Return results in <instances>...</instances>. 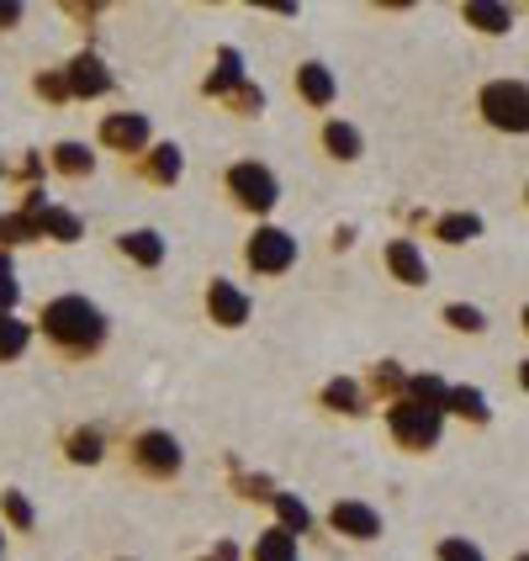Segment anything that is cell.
<instances>
[{
	"instance_id": "obj_1",
	"label": "cell",
	"mask_w": 529,
	"mask_h": 561,
	"mask_svg": "<svg viewBox=\"0 0 529 561\" xmlns=\"http://www.w3.org/2000/svg\"><path fill=\"white\" fill-rule=\"evenodd\" d=\"M37 323H43V334L59 344L64 355H91V350H101V340H106V318H101V308L85 302V297H54Z\"/></svg>"
},
{
	"instance_id": "obj_2",
	"label": "cell",
	"mask_w": 529,
	"mask_h": 561,
	"mask_svg": "<svg viewBox=\"0 0 529 561\" xmlns=\"http://www.w3.org/2000/svg\"><path fill=\"white\" fill-rule=\"evenodd\" d=\"M476 112L493 133L508 138H529V85L525 80H487L476 95Z\"/></svg>"
},
{
	"instance_id": "obj_3",
	"label": "cell",
	"mask_w": 529,
	"mask_h": 561,
	"mask_svg": "<svg viewBox=\"0 0 529 561\" xmlns=\"http://www.w3.org/2000/svg\"><path fill=\"white\" fill-rule=\"evenodd\" d=\"M387 430L403 450H435L439 445V430H445V413L424 403H392L387 408Z\"/></svg>"
},
{
	"instance_id": "obj_4",
	"label": "cell",
	"mask_w": 529,
	"mask_h": 561,
	"mask_svg": "<svg viewBox=\"0 0 529 561\" xmlns=\"http://www.w3.org/2000/svg\"><path fill=\"white\" fill-rule=\"evenodd\" d=\"M228 191H233V202L244 207V213H271L276 207V175L265 170V164H254V159H244V164H233L228 170Z\"/></svg>"
},
{
	"instance_id": "obj_5",
	"label": "cell",
	"mask_w": 529,
	"mask_h": 561,
	"mask_svg": "<svg viewBox=\"0 0 529 561\" xmlns=\"http://www.w3.org/2000/svg\"><path fill=\"white\" fill-rule=\"evenodd\" d=\"M181 461H186V456H181V439L164 435V430H143V435L133 439V467L143 471V477H159V482H164V477L181 471Z\"/></svg>"
},
{
	"instance_id": "obj_6",
	"label": "cell",
	"mask_w": 529,
	"mask_h": 561,
	"mask_svg": "<svg viewBox=\"0 0 529 561\" xmlns=\"http://www.w3.org/2000/svg\"><path fill=\"white\" fill-rule=\"evenodd\" d=\"M244 260H250L260 276H280V271H291V260H297V239L280 233V228H260L250 244H244Z\"/></svg>"
},
{
	"instance_id": "obj_7",
	"label": "cell",
	"mask_w": 529,
	"mask_h": 561,
	"mask_svg": "<svg viewBox=\"0 0 529 561\" xmlns=\"http://www.w3.org/2000/svg\"><path fill=\"white\" fill-rule=\"evenodd\" d=\"M329 525L340 535H349V540H376L381 535V514L376 508H366V503H355V499H344L329 508Z\"/></svg>"
},
{
	"instance_id": "obj_8",
	"label": "cell",
	"mask_w": 529,
	"mask_h": 561,
	"mask_svg": "<svg viewBox=\"0 0 529 561\" xmlns=\"http://www.w3.org/2000/svg\"><path fill=\"white\" fill-rule=\"evenodd\" d=\"M101 144H112L117 154H138V149L149 144V123H143L138 112H112V117L101 123Z\"/></svg>"
},
{
	"instance_id": "obj_9",
	"label": "cell",
	"mask_w": 529,
	"mask_h": 561,
	"mask_svg": "<svg viewBox=\"0 0 529 561\" xmlns=\"http://www.w3.org/2000/svg\"><path fill=\"white\" fill-rule=\"evenodd\" d=\"M207 312H212V323H222V329H239L250 318V297L233 280H212L207 286Z\"/></svg>"
},
{
	"instance_id": "obj_10",
	"label": "cell",
	"mask_w": 529,
	"mask_h": 561,
	"mask_svg": "<svg viewBox=\"0 0 529 561\" xmlns=\"http://www.w3.org/2000/svg\"><path fill=\"white\" fill-rule=\"evenodd\" d=\"M387 271L403 280V286H429V260L413 239H392L387 244Z\"/></svg>"
},
{
	"instance_id": "obj_11",
	"label": "cell",
	"mask_w": 529,
	"mask_h": 561,
	"mask_svg": "<svg viewBox=\"0 0 529 561\" xmlns=\"http://www.w3.org/2000/svg\"><path fill=\"white\" fill-rule=\"evenodd\" d=\"M461 22L476 27L482 37H503V32H514V5H498V0H467V5H461Z\"/></svg>"
},
{
	"instance_id": "obj_12",
	"label": "cell",
	"mask_w": 529,
	"mask_h": 561,
	"mask_svg": "<svg viewBox=\"0 0 529 561\" xmlns=\"http://www.w3.org/2000/svg\"><path fill=\"white\" fill-rule=\"evenodd\" d=\"M64 80H69L74 95H106L112 91V75H106V64L95 59V54H74L69 69H64Z\"/></svg>"
},
{
	"instance_id": "obj_13",
	"label": "cell",
	"mask_w": 529,
	"mask_h": 561,
	"mask_svg": "<svg viewBox=\"0 0 529 561\" xmlns=\"http://www.w3.org/2000/svg\"><path fill=\"white\" fill-rule=\"evenodd\" d=\"M250 561H297V535L286 530V525H271L265 535H254Z\"/></svg>"
},
{
	"instance_id": "obj_14",
	"label": "cell",
	"mask_w": 529,
	"mask_h": 561,
	"mask_svg": "<svg viewBox=\"0 0 529 561\" xmlns=\"http://www.w3.org/2000/svg\"><path fill=\"white\" fill-rule=\"evenodd\" d=\"M297 91H302L308 106H329V101H334V75H329L323 64H302V69H297Z\"/></svg>"
},
{
	"instance_id": "obj_15",
	"label": "cell",
	"mask_w": 529,
	"mask_h": 561,
	"mask_svg": "<svg viewBox=\"0 0 529 561\" xmlns=\"http://www.w3.org/2000/svg\"><path fill=\"white\" fill-rule=\"evenodd\" d=\"M117 244H123V254L138 260V265H159V260H164V239H159L154 228H133V233H123Z\"/></svg>"
},
{
	"instance_id": "obj_16",
	"label": "cell",
	"mask_w": 529,
	"mask_h": 561,
	"mask_svg": "<svg viewBox=\"0 0 529 561\" xmlns=\"http://www.w3.org/2000/svg\"><path fill=\"white\" fill-rule=\"evenodd\" d=\"M445 413L471 419V424H487V419H493V408H487V398H482L476 387H450V403H445Z\"/></svg>"
},
{
	"instance_id": "obj_17",
	"label": "cell",
	"mask_w": 529,
	"mask_h": 561,
	"mask_svg": "<svg viewBox=\"0 0 529 561\" xmlns=\"http://www.w3.org/2000/svg\"><path fill=\"white\" fill-rule=\"evenodd\" d=\"M37 228H43V239H59V244H74V239H80V218L64 213V207H43V213H37Z\"/></svg>"
},
{
	"instance_id": "obj_18",
	"label": "cell",
	"mask_w": 529,
	"mask_h": 561,
	"mask_svg": "<svg viewBox=\"0 0 529 561\" xmlns=\"http://www.w3.org/2000/svg\"><path fill=\"white\" fill-rule=\"evenodd\" d=\"M482 233V218L476 213H450V218L435 222V239H445V244H471Z\"/></svg>"
},
{
	"instance_id": "obj_19",
	"label": "cell",
	"mask_w": 529,
	"mask_h": 561,
	"mask_svg": "<svg viewBox=\"0 0 529 561\" xmlns=\"http://www.w3.org/2000/svg\"><path fill=\"white\" fill-rule=\"evenodd\" d=\"M149 181H159V186H170V181H181V149L175 144H159V149H149Z\"/></svg>"
},
{
	"instance_id": "obj_20",
	"label": "cell",
	"mask_w": 529,
	"mask_h": 561,
	"mask_svg": "<svg viewBox=\"0 0 529 561\" xmlns=\"http://www.w3.org/2000/svg\"><path fill=\"white\" fill-rule=\"evenodd\" d=\"M323 149L334 159H360V133L349 123H329L323 127Z\"/></svg>"
},
{
	"instance_id": "obj_21",
	"label": "cell",
	"mask_w": 529,
	"mask_h": 561,
	"mask_svg": "<svg viewBox=\"0 0 529 561\" xmlns=\"http://www.w3.org/2000/svg\"><path fill=\"white\" fill-rule=\"evenodd\" d=\"M407 392H413V403L435 408V413H445V403H450V387L439 376H407Z\"/></svg>"
},
{
	"instance_id": "obj_22",
	"label": "cell",
	"mask_w": 529,
	"mask_h": 561,
	"mask_svg": "<svg viewBox=\"0 0 529 561\" xmlns=\"http://www.w3.org/2000/svg\"><path fill=\"white\" fill-rule=\"evenodd\" d=\"M445 323L456 334H487V318H482V308H471V302H445Z\"/></svg>"
},
{
	"instance_id": "obj_23",
	"label": "cell",
	"mask_w": 529,
	"mask_h": 561,
	"mask_svg": "<svg viewBox=\"0 0 529 561\" xmlns=\"http://www.w3.org/2000/svg\"><path fill=\"white\" fill-rule=\"evenodd\" d=\"M54 164H59L64 175H91L95 154L85 149V144H59V149H54Z\"/></svg>"
},
{
	"instance_id": "obj_24",
	"label": "cell",
	"mask_w": 529,
	"mask_h": 561,
	"mask_svg": "<svg viewBox=\"0 0 529 561\" xmlns=\"http://www.w3.org/2000/svg\"><path fill=\"white\" fill-rule=\"evenodd\" d=\"M27 350V323H16L11 312L0 308V360H16Z\"/></svg>"
},
{
	"instance_id": "obj_25",
	"label": "cell",
	"mask_w": 529,
	"mask_h": 561,
	"mask_svg": "<svg viewBox=\"0 0 529 561\" xmlns=\"http://www.w3.org/2000/svg\"><path fill=\"white\" fill-rule=\"evenodd\" d=\"M435 557L439 561H487L482 557V546H471L467 535H445V540L435 546Z\"/></svg>"
},
{
	"instance_id": "obj_26",
	"label": "cell",
	"mask_w": 529,
	"mask_h": 561,
	"mask_svg": "<svg viewBox=\"0 0 529 561\" xmlns=\"http://www.w3.org/2000/svg\"><path fill=\"white\" fill-rule=\"evenodd\" d=\"M0 239L5 244H22V239H43V228L32 213H16V218H0Z\"/></svg>"
},
{
	"instance_id": "obj_27",
	"label": "cell",
	"mask_w": 529,
	"mask_h": 561,
	"mask_svg": "<svg viewBox=\"0 0 529 561\" xmlns=\"http://www.w3.org/2000/svg\"><path fill=\"white\" fill-rule=\"evenodd\" d=\"M323 403L344 408V413H360V387H355V381H329V387H323Z\"/></svg>"
},
{
	"instance_id": "obj_28",
	"label": "cell",
	"mask_w": 529,
	"mask_h": 561,
	"mask_svg": "<svg viewBox=\"0 0 529 561\" xmlns=\"http://www.w3.org/2000/svg\"><path fill=\"white\" fill-rule=\"evenodd\" d=\"M0 508H5V519H11L16 530H32V503L22 499L16 488H5V493H0Z\"/></svg>"
},
{
	"instance_id": "obj_29",
	"label": "cell",
	"mask_w": 529,
	"mask_h": 561,
	"mask_svg": "<svg viewBox=\"0 0 529 561\" xmlns=\"http://www.w3.org/2000/svg\"><path fill=\"white\" fill-rule=\"evenodd\" d=\"M276 514H280V525H286L291 535H302V530H308V508H302L297 499H286V493H276Z\"/></svg>"
},
{
	"instance_id": "obj_30",
	"label": "cell",
	"mask_w": 529,
	"mask_h": 561,
	"mask_svg": "<svg viewBox=\"0 0 529 561\" xmlns=\"http://www.w3.org/2000/svg\"><path fill=\"white\" fill-rule=\"evenodd\" d=\"M69 461H101V435H95V430L69 435Z\"/></svg>"
},
{
	"instance_id": "obj_31",
	"label": "cell",
	"mask_w": 529,
	"mask_h": 561,
	"mask_svg": "<svg viewBox=\"0 0 529 561\" xmlns=\"http://www.w3.org/2000/svg\"><path fill=\"white\" fill-rule=\"evenodd\" d=\"M11 302H16V280H11V260L0 254V308L11 312Z\"/></svg>"
},
{
	"instance_id": "obj_32",
	"label": "cell",
	"mask_w": 529,
	"mask_h": 561,
	"mask_svg": "<svg viewBox=\"0 0 529 561\" xmlns=\"http://www.w3.org/2000/svg\"><path fill=\"white\" fill-rule=\"evenodd\" d=\"M16 16H22V5H0V27H11Z\"/></svg>"
},
{
	"instance_id": "obj_33",
	"label": "cell",
	"mask_w": 529,
	"mask_h": 561,
	"mask_svg": "<svg viewBox=\"0 0 529 561\" xmlns=\"http://www.w3.org/2000/svg\"><path fill=\"white\" fill-rule=\"evenodd\" d=\"M519 387H525V392H529V355H525V360H519Z\"/></svg>"
},
{
	"instance_id": "obj_34",
	"label": "cell",
	"mask_w": 529,
	"mask_h": 561,
	"mask_svg": "<svg viewBox=\"0 0 529 561\" xmlns=\"http://www.w3.org/2000/svg\"><path fill=\"white\" fill-rule=\"evenodd\" d=\"M519 323H525V334H529V302H525V312H519Z\"/></svg>"
},
{
	"instance_id": "obj_35",
	"label": "cell",
	"mask_w": 529,
	"mask_h": 561,
	"mask_svg": "<svg viewBox=\"0 0 529 561\" xmlns=\"http://www.w3.org/2000/svg\"><path fill=\"white\" fill-rule=\"evenodd\" d=\"M514 561H529V551H519V557H514Z\"/></svg>"
},
{
	"instance_id": "obj_36",
	"label": "cell",
	"mask_w": 529,
	"mask_h": 561,
	"mask_svg": "<svg viewBox=\"0 0 529 561\" xmlns=\"http://www.w3.org/2000/svg\"><path fill=\"white\" fill-rule=\"evenodd\" d=\"M525 207H529V181H525Z\"/></svg>"
}]
</instances>
